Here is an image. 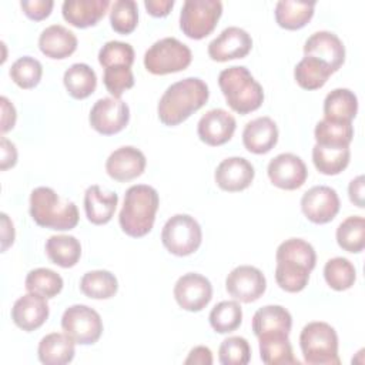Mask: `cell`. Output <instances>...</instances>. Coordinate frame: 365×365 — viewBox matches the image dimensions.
Instances as JSON below:
<instances>
[{
  "label": "cell",
  "instance_id": "cell-1",
  "mask_svg": "<svg viewBox=\"0 0 365 365\" xmlns=\"http://www.w3.org/2000/svg\"><path fill=\"white\" fill-rule=\"evenodd\" d=\"M275 259V281L279 288L287 292H299L309 281V274L317 264V254L308 241L288 238L278 245Z\"/></svg>",
  "mask_w": 365,
  "mask_h": 365
},
{
  "label": "cell",
  "instance_id": "cell-2",
  "mask_svg": "<svg viewBox=\"0 0 365 365\" xmlns=\"http://www.w3.org/2000/svg\"><path fill=\"white\" fill-rule=\"evenodd\" d=\"M208 86L198 77L175 81L167 87L158 101V118L165 125H178L200 110L208 101Z\"/></svg>",
  "mask_w": 365,
  "mask_h": 365
},
{
  "label": "cell",
  "instance_id": "cell-3",
  "mask_svg": "<svg viewBox=\"0 0 365 365\" xmlns=\"http://www.w3.org/2000/svg\"><path fill=\"white\" fill-rule=\"evenodd\" d=\"M158 205L160 197L154 187L135 184L127 188L118 215L123 232L133 238L147 235L153 230Z\"/></svg>",
  "mask_w": 365,
  "mask_h": 365
},
{
  "label": "cell",
  "instance_id": "cell-4",
  "mask_svg": "<svg viewBox=\"0 0 365 365\" xmlns=\"http://www.w3.org/2000/svg\"><path fill=\"white\" fill-rule=\"evenodd\" d=\"M30 215L37 225L56 231L73 230L80 218L77 205L61 198L50 187H37L31 191Z\"/></svg>",
  "mask_w": 365,
  "mask_h": 365
},
{
  "label": "cell",
  "instance_id": "cell-5",
  "mask_svg": "<svg viewBox=\"0 0 365 365\" xmlns=\"http://www.w3.org/2000/svg\"><path fill=\"white\" fill-rule=\"evenodd\" d=\"M218 86L230 108L241 115L255 111L264 101L262 86L244 66L224 68L218 76Z\"/></svg>",
  "mask_w": 365,
  "mask_h": 365
},
{
  "label": "cell",
  "instance_id": "cell-6",
  "mask_svg": "<svg viewBox=\"0 0 365 365\" xmlns=\"http://www.w3.org/2000/svg\"><path fill=\"white\" fill-rule=\"evenodd\" d=\"M299 346L304 361L309 365H339L338 335L327 322H308L299 334Z\"/></svg>",
  "mask_w": 365,
  "mask_h": 365
},
{
  "label": "cell",
  "instance_id": "cell-7",
  "mask_svg": "<svg viewBox=\"0 0 365 365\" xmlns=\"http://www.w3.org/2000/svg\"><path fill=\"white\" fill-rule=\"evenodd\" d=\"M191 60L190 47L175 37L160 38L144 53V67L155 76L182 71L191 64Z\"/></svg>",
  "mask_w": 365,
  "mask_h": 365
},
{
  "label": "cell",
  "instance_id": "cell-8",
  "mask_svg": "<svg viewBox=\"0 0 365 365\" xmlns=\"http://www.w3.org/2000/svg\"><path fill=\"white\" fill-rule=\"evenodd\" d=\"M202 241L198 221L188 214H175L167 220L161 231V242L168 252L185 257L195 252Z\"/></svg>",
  "mask_w": 365,
  "mask_h": 365
},
{
  "label": "cell",
  "instance_id": "cell-9",
  "mask_svg": "<svg viewBox=\"0 0 365 365\" xmlns=\"http://www.w3.org/2000/svg\"><path fill=\"white\" fill-rule=\"evenodd\" d=\"M222 13L220 0H185L180 11V29L194 40L212 33Z\"/></svg>",
  "mask_w": 365,
  "mask_h": 365
},
{
  "label": "cell",
  "instance_id": "cell-10",
  "mask_svg": "<svg viewBox=\"0 0 365 365\" xmlns=\"http://www.w3.org/2000/svg\"><path fill=\"white\" fill-rule=\"evenodd\" d=\"M61 328L76 344L93 345L103 334V321L96 309L74 304L63 312Z\"/></svg>",
  "mask_w": 365,
  "mask_h": 365
},
{
  "label": "cell",
  "instance_id": "cell-11",
  "mask_svg": "<svg viewBox=\"0 0 365 365\" xmlns=\"http://www.w3.org/2000/svg\"><path fill=\"white\" fill-rule=\"evenodd\" d=\"M90 125L103 135H113L125 128L130 121V108L125 101L114 97L98 98L90 110Z\"/></svg>",
  "mask_w": 365,
  "mask_h": 365
},
{
  "label": "cell",
  "instance_id": "cell-12",
  "mask_svg": "<svg viewBox=\"0 0 365 365\" xmlns=\"http://www.w3.org/2000/svg\"><path fill=\"white\" fill-rule=\"evenodd\" d=\"M267 288V279L262 271L252 265H238L225 278L227 292L240 302H254Z\"/></svg>",
  "mask_w": 365,
  "mask_h": 365
},
{
  "label": "cell",
  "instance_id": "cell-13",
  "mask_svg": "<svg viewBox=\"0 0 365 365\" xmlns=\"http://www.w3.org/2000/svg\"><path fill=\"white\" fill-rule=\"evenodd\" d=\"M341 207L339 197L332 187L314 185L302 194L301 210L314 224H327L332 221Z\"/></svg>",
  "mask_w": 365,
  "mask_h": 365
},
{
  "label": "cell",
  "instance_id": "cell-14",
  "mask_svg": "<svg viewBox=\"0 0 365 365\" xmlns=\"http://www.w3.org/2000/svg\"><path fill=\"white\" fill-rule=\"evenodd\" d=\"M174 298L182 309L198 312L210 304L212 298V285L204 275L198 272H187L177 279L174 285Z\"/></svg>",
  "mask_w": 365,
  "mask_h": 365
},
{
  "label": "cell",
  "instance_id": "cell-15",
  "mask_svg": "<svg viewBox=\"0 0 365 365\" xmlns=\"http://www.w3.org/2000/svg\"><path fill=\"white\" fill-rule=\"evenodd\" d=\"M271 182L281 190H297L304 185L308 170L301 157L292 153H281L275 155L267 167Z\"/></svg>",
  "mask_w": 365,
  "mask_h": 365
},
{
  "label": "cell",
  "instance_id": "cell-16",
  "mask_svg": "<svg viewBox=\"0 0 365 365\" xmlns=\"http://www.w3.org/2000/svg\"><path fill=\"white\" fill-rule=\"evenodd\" d=\"M252 48L251 36L241 27L230 26L224 29L208 44V56L214 61H228L245 57Z\"/></svg>",
  "mask_w": 365,
  "mask_h": 365
},
{
  "label": "cell",
  "instance_id": "cell-17",
  "mask_svg": "<svg viewBox=\"0 0 365 365\" xmlns=\"http://www.w3.org/2000/svg\"><path fill=\"white\" fill-rule=\"evenodd\" d=\"M237 121L231 113L224 108L208 110L197 124V133L202 143L217 147L228 143L234 135Z\"/></svg>",
  "mask_w": 365,
  "mask_h": 365
},
{
  "label": "cell",
  "instance_id": "cell-18",
  "mask_svg": "<svg viewBox=\"0 0 365 365\" xmlns=\"http://www.w3.org/2000/svg\"><path fill=\"white\" fill-rule=\"evenodd\" d=\"M304 54L319 58L335 73L345 61V46L335 33L319 30L305 40Z\"/></svg>",
  "mask_w": 365,
  "mask_h": 365
},
{
  "label": "cell",
  "instance_id": "cell-19",
  "mask_svg": "<svg viewBox=\"0 0 365 365\" xmlns=\"http://www.w3.org/2000/svg\"><path fill=\"white\" fill-rule=\"evenodd\" d=\"M145 155L133 145L114 150L106 160V171L115 181H130L140 177L145 170Z\"/></svg>",
  "mask_w": 365,
  "mask_h": 365
},
{
  "label": "cell",
  "instance_id": "cell-20",
  "mask_svg": "<svg viewBox=\"0 0 365 365\" xmlns=\"http://www.w3.org/2000/svg\"><path fill=\"white\" fill-rule=\"evenodd\" d=\"M48 312L50 309L46 297L36 292H27L13 304L11 319L20 329L31 332L47 321Z\"/></svg>",
  "mask_w": 365,
  "mask_h": 365
},
{
  "label": "cell",
  "instance_id": "cell-21",
  "mask_svg": "<svg viewBox=\"0 0 365 365\" xmlns=\"http://www.w3.org/2000/svg\"><path fill=\"white\" fill-rule=\"evenodd\" d=\"M255 171L252 164L244 157H228L222 160L214 173L217 185L228 192L248 188L254 180Z\"/></svg>",
  "mask_w": 365,
  "mask_h": 365
},
{
  "label": "cell",
  "instance_id": "cell-22",
  "mask_svg": "<svg viewBox=\"0 0 365 365\" xmlns=\"http://www.w3.org/2000/svg\"><path fill=\"white\" fill-rule=\"evenodd\" d=\"M278 141V127L271 117H257L248 121L242 131L244 147L254 154L271 151Z\"/></svg>",
  "mask_w": 365,
  "mask_h": 365
},
{
  "label": "cell",
  "instance_id": "cell-23",
  "mask_svg": "<svg viewBox=\"0 0 365 365\" xmlns=\"http://www.w3.org/2000/svg\"><path fill=\"white\" fill-rule=\"evenodd\" d=\"M108 6V0H64L61 13L68 24L86 29L97 24L104 17Z\"/></svg>",
  "mask_w": 365,
  "mask_h": 365
},
{
  "label": "cell",
  "instance_id": "cell-24",
  "mask_svg": "<svg viewBox=\"0 0 365 365\" xmlns=\"http://www.w3.org/2000/svg\"><path fill=\"white\" fill-rule=\"evenodd\" d=\"M76 34L61 24H51L46 27L38 37L40 51L54 60H63L71 56L77 48Z\"/></svg>",
  "mask_w": 365,
  "mask_h": 365
},
{
  "label": "cell",
  "instance_id": "cell-25",
  "mask_svg": "<svg viewBox=\"0 0 365 365\" xmlns=\"http://www.w3.org/2000/svg\"><path fill=\"white\" fill-rule=\"evenodd\" d=\"M292 317L282 305H265L255 311L252 317V331L257 338L265 335H289Z\"/></svg>",
  "mask_w": 365,
  "mask_h": 365
},
{
  "label": "cell",
  "instance_id": "cell-26",
  "mask_svg": "<svg viewBox=\"0 0 365 365\" xmlns=\"http://www.w3.org/2000/svg\"><path fill=\"white\" fill-rule=\"evenodd\" d=\"M118 195L115 192H104L98 185H90L84 192V210L87 220L94 225L107 224L117 208Z\"/></svg>",
  "mask_w": 365,
  "mask_h": 365
},
{
  "label": "cell",
  "instance_id": "cell-27",
  "mask_svg": "<svg viewBox=\"0 0 365 365\" xmlns=\"http://www.w3.org/2000/svg\"><path fill=\"white\" fill-rule=\"evenodd\" d=\"M74 344L76 342L67 334H47L38 342V359L44 365H66L74 358Z\"/></svg>",
  "mask_w": 365,
  "mask_h": 365
},
{
  "label": "cell",
  "instance_id": "cell-28",
  "mask_svg": "<svg viewBox=\"0 0 365 365\" xmlns=\"http://www.w3.org/2000/svg\"><path fill=\"white\" fill-rule=\"evenodd\" d=\"M358 113V98L349 88H334L324 100V118L352 123Z\"/></svg>",
  "mask_w": 365,
  "mask_h": 365
},
{
  "label": "cell",
  "instance_id": "cell-29",
  "mask_svg": "<svg viewBox=\"0 0 365 365\" xmlns=\"http://www.w3.org/2000/svg\"><path fill=\"white\" fill-rule=\"evenodd\" d=\"M44 250L48 259L61 268L74 267L81 257V244L74 235H51Z\"/></svg>",
  "mask_w": 365,
  "mask_h": 365
},
{
  "label": "cell",
  "instance_id": "cell-30",
  "mask_svg": "<svg viewBox=\"0 0 365 365\" xmlns=\"http://www.w3.org/2000/svg\"><path fill=\"white\" fill-rule=\"evenodd\" d=\"M314 1L279 0L275 4V20L278 26L287 30L302 29L314 16Z\"/></svg>",
  "mask_w": 365,
  "mask_h": 365
},
{
  "label": "cell",
  "instance_id": "cell-31",
  "mask_svg": "<svg viewBox=\"0 0 365 365\" xmlns=\"http://www.w3.org/2000/svg\"><path fill=\"white\" fill-rule=\"evenodd\" d=\"M63 83L73 98L83 100L94 93L97 87V76L88 64L74 63L64 71Z\"/></svg>",
  "mask_w": 365,
  "mask_h": 365
},
{
  "label": "cell",
  "instance_id": "cell-32",
  "mask_svg": "<svg viewBox=\"0 0 365 365\" xmlns=\"http://www.w3.org/2000/svg\"><path fill=\"white\" fill-rule=\"evenodd\" d=\"M334 71L331 67L319 58L305 56L299 60L294 68V78L301 88L318 90L321 88Z\"/></svg>",
  "mask_w": 365,
  "mask_h": 365
},
{
  "label": "cell",
  "instance_id": "cell-33",
  "mask_svg": "<svg viewBox=\"0 0 365 365\" xmlns=\"http://www.w3.org/2000/svg\"><path fill=\"white\" fill-rule=\"evenodd\" d=\"M259 344V356L261 361L267 365H279V364H299L294 356L292 345L288 335H265L258 338Z\"/></svg>",
  "mask_w": 365,
  "mask_h": 365
},
{
  "label": "cell",
  "instance_id": "cell-34",
  "mask_svg": "<svg viewBox=\"0 0 365 365\" xmlns=\"http://www.w3.org/2000/svg\"><path fill=\"white\" fill-rule=\"evenodd\" d=\"M317 144L322 147H332V148H342L349 147L354 138V127L352 123L344 121H331L322 118L317 123L314 130Z\"/></svg>",
  "mask_w": 365,
  "mask_h": 365
},
{
  "label": "cell",
  "instance_id": "cell-35",
  "mask_svg": "<svg viewBox=\"0 0 365 365\" xmlns=\"http://www.w3.org/2000/svg\"><path fill=\"white\" fill-rule=\"evenodd\" d=\"M118 281L107 269H94L86 272L80 279V291L93 299H108L117 294Z\"/></svg>",
  "mask_w": 365,
  "mask_h": 365
},
{
  "label": "cell",
  "instance_id": "cell-36",
  "mask_svg": "<svg viewBox=\"0 0 365 365\" xmlns=\"http://www.w3.org/2000/svg\"><path fill=\"white\" fill-rule=\"evenodd\" d=\"M351 158L349 147L342 148H332V147H322L315 144L312 147V163L315 168L325 175H336L342 173Z\"/></svg>",
  "mask_w": 365,
  "mask_h": 365
},
{
  "label": "cell",
  "instance_id": "cell-37",
  "mask_svg": "<svg viewBox=\"0 0 365 365\" xmlns=\"http://www.w3.org/2000/svg\"><path fill=\"white\" fill-rule=\"evenodd\" d=\"M338 245L348 252L358 254L365 247V220L361 215L345 218L335 232Z\"/></svg>",
  "mask_w": 365,
  "mask_h": 365
},
{
  "label": "cell",
  "instance_id": "cell-38",
  "mask_svg": "<svg viewBox=\"0 0 365 365\" xmlns=\"http://www.w3.org/2000/svg\"><path fill=\"white\" fill-rule=\"evenodd\" d=\"M324 278L332 289L345 291L355 284L356 269L349 259L344 257H334L325 262Z\"/></svg>",
  "mask_w": 365,
  "mask_h": 365
},
{
  "label": "cell",
  "instance_id": "cell-39",
  "mask_svg": "<svg viewBox=\"0 0 365 365\" xmlns=\"http://www.w3.org/2000/svg\"><path fill=\"white\" fill-rule=\"evenodd\" d=\"M24 287L27 292H36L48 299L61 292L63 278L50 268H36L27 274Z\"/></svg>",
  "mask_w": 365,
  "mask_h": 365
},
{
  "label": "cell",
  "instance_id": "cell-40",
  "mask_svg": "<svg viewBox=\"0 0 365 365\" xmlns=\"http://www.w3.org/2000/svg\"><path fill=\"white\" fill-rule=\"evenodd\" d=\"M211 328L218 334L235 331L242 322V309L237 301L218 302L208 315Z\"/></svg>",
  "mask_w": 365,
  "mask_h": 365
},
{
  "label": "cell",
  "instance_id": "cell-41",
  "mask_svg": "<svg viewBox=\"0 0 365 365\" xmlns=\"http://www.w3.org/2000/svg\"><path fill=\"white\" fill-rule=\"evenodd\" d=\"M9 74L20 88L29 90L40 83L43 76V66L37 58L23 56L11 64Z\"/></svg>",
  "mask_w": 365,
  "mask_h": 365
},
{
  "label": "cell",
  "instance_id": "cell-42",
  "mask_svg": "<svg viewBox=\"0 0 365 365\" xmlns=\"http://www.w3.org/2000/svg\"><path fill=\"white\" fill-rule=\"evenodd\" d=\"M110 24L120 34H130L138 24V7L134 0H115L110 10Z\"/></svg>",
  "mask_w": 365,
  "mask_h": 365
},
{
  "label": "cell",
  "instance_id": "cell-43",
  "mask_svg": "<svg viewBox=\"0 0 365 365\" xmlns=\"http://www.w3.org/2000/svg\"><path fill=\"white\" fill-rule=\"evenodd\" d=\"M134 48L131 44L110 40L98 51V63L104 67H131L134 63Z\"/></svg>",
  "mask_w": 365,
  "mask_h": 365
},
{
  "label": "cell",
  "instance_id": "cell-44",
  "mask_svg": "<svg viewBox=\"0 0 365 365\" xmlns=\"http://www.w3.org/2000/svg\"><path fill=\"white\" fill-rule=\"evenodd\" d=\"M251 359V346L242 336L225 338L218 349V361L222 365H247Z\"/></svg>",
  "mask_w": 365,
  "mask_h": 365
},
{
  "label": "cell",
  "instance_id": "cell-45",
  "mask_svg": "<svg viewBox=\"0 0 365 365\" xmlns=\"http://www.w3.org/2000/svg\"><path fill=\"white\" fill-rule=\"evenodd\" d=\"M103 83L107 91L114 98H120L121 94L134 86V76L131 67H108L104 68Z\"/></svg>",
  "mask_w": 365,
  "mask_h": 365
},
{
  "label": "cell",
  "instance_id": "cell-46",
  "mask_svg": "<svg viewBox=\"0 0 365 365\" xmlns=\"http://www.w3.org/2000/svg\"><path fill=\"white\" fill-rule=\"evenodd\" d=\"M20 6L29 19L38 21L48 17L54 6V1L53 0H21Z\"/></svg>",
  "mask_w": 365,
  "mask_h": 365
},
{
  "label": "cell",
  "instance_id": "cell-47",
  "mask_svg": "<svg viewBox=\"0 0 365 365\" xmlns=\"http://www.w3.org/2000/svg\"><path fill=\"white\" fill-rule=\"evenodd\" d=\"M1 147V161H0V170H7L10 167H14L17 163V150L16 145L7 140L6 137H1L0 140Z\"/></svg>",
  "mask_w": 365,
  "mask_h": 365
},
{
  "label": "cell",
  "instance_id": "cell-48",
  "mask_svg": "<svg viewBox=\"0 0 365 365\" xmlns=\"http://www.w3.org/2000/svg\"><path fill=\"white\" fill-rule=\"evenodd\" d=\"M185 365L188 364H194V365H211L212 364V352L208 346H204V345H198V346H194L188 356L185 358L184 361Z\"/></svg>",
  "mask_w": 365,
  "mask_h": 365
},
{
  "label": "cell",
  "instance_id": "cell-49",
  "mask_svg": "<svg viewBox=\"0 0 365 365\" xmlns=\"http://www.w3.org/2000/svg\"><path fill=\"white\" fill-rule=\"evenodd\" d=\"M364 184H365V178L364 175H358L354 180H351L349 185H348V194H349V200L354 205H356L358 208H364L365 207V198H364Z\"/></svg>",
  "mask_w": 365,
  "mask_h": 365
},
{
  "label": "cell",
  "instance_id": "cell-50",
  "mask_svg": "<svg viewBox=\"0 0 365 365\" xmlns=\"http://www.w3.org/2000/svg\"><path fill=\"white\" fill-rule=\"evenodd\" d=\"M0 103H1V133H7L9 130H11L16 124V118H17V114H16V108L9 101L7 97H1L0 98Z\"/></svg>",
  "mask_w": 365,
  "mask_h": 365
},
{
  "label": "cell",
  "instance_id": "cell-51",
  "mask_svg": "<svg viewBox=\"0 0 365 365\" xmlns=\"http://www.w3.org/2000/svg\"><path fill=\"white\" fill-rule=\"evenodd\" d=\"M174 6V0H145L144 7L147 13L154 17H165Z\"/></svg>",
  "mask_w": 365,
  "mask_h": 365
},
{
  "label": "cell",
  "instance_id": "cell-52",
  "mask_svg": "<svg viewBox=\"0 0 365 365\" xmlns=\"http://www.w3.org/2000/svg\"><path fill=\"white\" fill-rule=\"evenodd\" d=\"M14 242V225L6 212H1V252Z\"/></svg>",
  "mask_w": 365,
  "mask_h": 365
}]
</instances>
